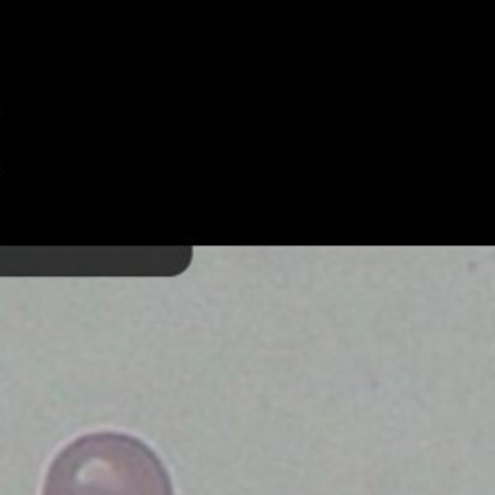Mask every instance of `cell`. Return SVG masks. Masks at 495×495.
Instances as JSON below:
<instances>
[{
	"instance_id": "1",
	"label": "cell",
	"mask_w": 495,
	"mask_h": 495,
	"mask_svg": "<svg viewBox=\"0 0 495 495\" xmlns=\"http://www.w3.org/2000/svg\"><path fill=\"white\" fill-rule=\"evenodd\" d=\"M43 495H174L152 447L116 431L87 433L51 462Z\"/></svg>"
}]
</instances>
